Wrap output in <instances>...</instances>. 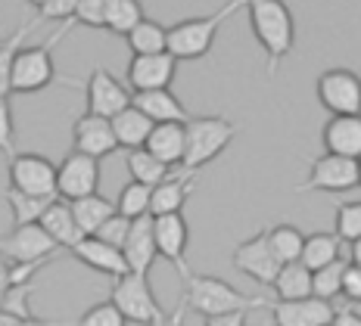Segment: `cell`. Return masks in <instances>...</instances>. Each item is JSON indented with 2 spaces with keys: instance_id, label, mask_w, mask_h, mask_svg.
<instances>
[{
  "instance_id": "obj_4",
  "label": "cell",
  "mask_w": 361,
  "mask_h": 326,
  "mask_svg": "<svg viewBox=\"0 0 361 326\" xmlns=\"http://www.w3.org/2000/svg\"><path fill=\"white\" fill-rule=\"evenodd\" d=\"M75 22L66 19L63 25L50 35L47 44H37V47H19L10 65V90L13 94H37V90L50 87L56 78L54 69V47L63 41V35L72 32Z\"/></svg>"
},
{
  "instance_id": "obj_27",
  "label": "cell",
  "mask_w": 361,
  "mask_h": 326,
  "mask_svg": "<svg viewBox=\"0 0 361 326\" xmlns=\"http://www.w3.org/2000/svg\"><path fill=\"white\" fill-rule=\"evenodd\" d=\"M271 289L277 292V299H302L312 295V270L302 261H283L277 268L274 280H271Z\"/></svg>"
},
{
  "instance_id": "obj_19",
  "label": "cell",
  "mask_w": 361,
  "mask_h": 326,
  "mask_svg": "<svg viewBox=\"0 0 361 326\" xmlns=\"http://www.w3.org/2000/svg\"><path fill=\"white\" fill-rule=\"evenodd\" d=\"M69 252L78 258L85 268L97 270V274H106V277H112V280L128 274V264H125L122 249H118V246H109V242H103V239H97L94 233H85V237L75 242Z\"/></svg>"
},
{
  "instance_id": "obj_47",
  "label": "cell",
  "mask_w": 361,
  "mask_h": 326,
  "mask_svg": "<svg viewBox=\"0 0 361 326\" xmlns=\"http://www.w3.org/2000/svg\"><path fill=\"white\" fill-rule=\"evenodd\" d=\"M28 4H32V6H35V10H37V6H41V0H28Z\"/></svg>"
},
{
  "instance_id": "obj_13",
  "label": "cell",
  "mask_w": 361,
  "mask_h": 326,
  "mask_svg": "<svg viewBox=\"0 0 361 326\" xmlns=\"http://www.w3.org/2000/svg\"><path fill=\"white\" fill-rule=\"evenodd\" d=\"M268 308L277 326H330L336 311L327 299H318V295L277 299V301H268Z\"/></svg>"
},
{
  "instance_id": "obj_36",
  "label": "cell",
  "mask_w": 361,
  "mask_h": 326,
  "mask_svg": "<svg viewBox=\"0 0 361 326\" xmlns=\"http://www.w3.org/2000/svg\"><path fill=\"white\" fill-rule=\"evenodd\" d=\"M149 184H140V180H131L122 193H118L116 211L125 218H137V215H149Z\"/></svg>"
},
{
  "instance_id": "obj_10",
  "label": "cell",
  "mask_w": 361,
  "mask_h": 326,
  "mask_svg": "<svg viewBox=\"0 0 361 326\" xmlns=\"http://www.w3.org/2000/svg\"><path fill=\"white\" fill-rule=\"evenodd\" d=\"M10 187L32 196H56V165L37 153H13Z\"/></svg>"
},
{
  "instance_id": "obj_25",
  "label": "cell",
  "mask_w": 361,
  "mask_h": 326,
  "mask_svg": "<svg viewBox=\"0 0 361 326\" xmlns=\"http://www.w3.org/2000/svg\"><path fill=\"white\" fill-rule=\"evenodd\" d=\"M109 125H112V134H116V143H118V146L137 149V146H144V140H147L149 127H153V121H149L144 112L137 109V106L128 103L125 109H118L116 115L109 118Z\"/></svg>"
},
{
  "instance_id": "obj_33",
  "label": "cell",
  "mask_w": 361,
  "mask_h": 326,
  "mask_svg": "<svg viewBox=\"0 0 361 326\" xmlns=\"http://www.w3.org/2000/svg\"><path fill=\"white\" fill-rule=\"evenodd\" d=\"M171 168L165 162H159L153 153H147L144 146L137 149H128V174H131V180H140V184H159V180L169 174Z\"/></svg>"
},
{
  "instance_id": "obj_5",
  "label": "cell",
  "mask_w": 361,
  "mask_h": 326,
  "mask_svg": "<svg viewBox=\"0 0 361 326\" xmlns=\"http://www.w3.org/2000/svg\"><path fill=\"white\" fill-rule=\"evenodd\" d=\"M237 137V125L221 115H187L184 121V165L187 171H200L202 165H209L218 158L224 149L231 146V140Z\"/></svg>"
},
{
  "instance_id": "obj_8",
  "label": "cell",
  "mask_w": 361,
  "mask_h": 326,
  "mask_svg": "<svg viewBox=\"0 0 361 326\" xmlns=\"http://www.w3.org/2000/svg\"><path fill=\"white\" fill-rule=\"evenodd\" d=\"M318 103L330 115H355L361 112V78L349 69H330L314 81Z\"/></svg>"
},
{
  "instance_id": "obj_46",
  "label": "cell",
  "mask_w": 361,
  "mask_h": 326,
  "mask_svg": "<svg viewBox=\"0 0 361 326\" xmlns=\"http://www.w3.org/2000/svg\"><path fill=\"white\" fill-rule=\"evenodd\" d=\"M6 286H10V261L0 255V292H4Z\"/></svg>"
},
{
  "instance_id": "obj_24",
  "label": "cell",
  "mask_w": 361,
  "mask_h": 326,
  "mask_svg": "<svg viewBox=\"0 0 361 326\" xmlns=\"http://www.w3.org/2000/svg\"><path fill=\"white\" fill-rule=\"evenodd\" d=\"M37 224L50 233V239H54L59 249H72L75 242L85 237V233L78 230V224H75L72 208H69L66 199H50L47 208H44L41 218H37Z\"/></svg>"
},
{
  "instance_id": "obj_6",
  "label": "cell",
  "mask_w": 361,
  "mask_h": 326,
  "mask_svg": "<svg viewBox=\"0 0 361 326\" xmlns=\"http://www.w3.org/2000/svg\"><path fill=\"white\" fill-rule=\"evenodd\" d=\"M109 301L118 308L125 323H144V326L169 323V317H165V311L159 308V301H156V295H153V286H149L147 274L128 270V274L116 277Z\"/></svg>"
},
{
  "instance_id": "obj_11",
  "label": "cell",
  "mask_w": 361,
  "mask_h": 326,
  "mask_svg": "<svg viewBox=\"0 0 361 326\" xmlns=\"http://www.w3.org/2000/svg\"><path fill=\"white\" fill-rule=\"evenodd\" d=\"M59 252V246L50 239V233L44 230L37 221L32 224H16L6 239H0V255L10 264L22 261H50Z\"/></svg>"
},
{
  "instance_id": "obj_22",
  "label": "cell",
  "mask_w": 361,
  "mask_h": 326,
  "mask_svg": "<svg viewBox=\"0 0 361 326\" xmlns=\"http://www.w3.org/2000/svg\"><path fill=\"white\" fill-rule=\"evenodd\" d=\"M324 153L358 158L361 156V112L355 115H334L324 125Z\"/></svg>"
},
{
  "instance_id": "obj_20",
  "label": "cell",
  "mask_w": 361,
  "mask_h": 326,
  "mask_svg": "<svg viewBox=\"0 0 361 326\" xmlns=\"http://www.w3.org/2000/svg\"><path fill=\"white\" fill-rule=\"evenodd\" d=\"M193 184H197V171H169L159 184H153L149 189V215H165V211H180L190 196Z\"/></svg>"
},
{
  "instance_id": "obj_1",
  "label": "cell",
  "mask_w": 361,
  "mask_h": 326,
  "mask_svg": "<svg viewBox=\"0 0 361 326\" xmlns=\"http://www.w3.org/2000/svg\"><path fill=\"white\" fill-rule=\"evenodd\" d=\"M246 10L255 41L268 56V75H277L281 63L296 47V22L287 0H246Z\"/></svg>"
},
{
  "instance_id": "obj_34",
  "label": "cell",
  "mask_w": 361,
  "mask_h": 326,
  "mask_svg": "<svg viewBox=\"0 0 361 326\" xmlns=\"http://www.w3.org/2000/svg\"><path fill=\"white\" fill-rule=\"evenodd\" d=\"M50 199H56V196H32V193H22V189H13V187L6 189V206L13 211V224L37 221Z\"/></svg>"
},
{
  "instance_id": "obj_44",
  "label": "cell",
  "mask_w": 361,
  "mask_h": 326,
  "mask_svg": "<svg viewBox=\"0 0 361 326\" xmlns=\"http://www.w3.org/2000/svg\"><path fill=\"white\" fill-rule=\"evenodd\" d=\"M358 308H361V301H352L349 311H340V314L334 311V320H330V323H334V326H361Z\"/></svg>"
},
{
  "instance_id": "obj_31",
  "label": "cell",
  "mask_w": 361,
  "mask_h": 326,
  "mask_svg": "<svg viewBox=\"0 0 361 326\" xmlns=\"http://www.w3.org/2000/svg\"><path fill=\"white\" fill-rule=\"evenodd\" d=\"M165 37H169V28L144 16L125 35V41H128V47H131V53H159V50H165Z\"/></svg>"
},
{
  "instance_id": "obj_23",
  "label": "cell",
  "mask_w": 361,
  "mask_h": 326,
  "mask_svg": "<svg viewBox=\"0 0 361 326\" xmlns=\"http://www.w3.org/2000/svg\"><path fill=\"white\" fill-rule=\"evenodd\" d=\"M131 106H137L149 121H187V109L171 94V87L131 90Z\"/></svg>"
},
{
  "instance_id": "obj_26",
  "label": "cell",
  "mask_w": 361,
  "mask_h": 326,
  "mask_svg": "<svg viewBox=\"0 0 361 326\" xmlns=\"http://www.w3.org/2000/svg\"><path fill=\"white\" fill-rule=\"evenodd\" d=\"M72 208V218L78 224L81 233H94L106 218L116 211V202H109L106 196L100 193H87V196H78V199H66Z\"/></svg>"
},
{
  "instance_id": "obj_15",
  "label": "cell",
  "mask_w": 361,
  "mask_h": 326,
  "mask_svg": "<svg viewBox=\"0 0 361 326\" xmlns=\"http://www.w3.org/2000/svg\"><path fill=\"white\" fill-rule=\"evenodd\" d=\"M131 103V87L122 84L109 69H94L87 75V112L112 118Z\"/></svg>"
},
{
  "instance_id": "obj_40",
  "label": "cell",
  "mask_w": 361,
  "mask_h": 326,
  "mask_svg": "<svg viewBox=\"0 0 361 326\" xmlns=\"http://www.w3.org/2000/svg\"><path fill=\"white\" fill-rule=\"evenodd\" d=\"M122 323L125 317L118 314V308L112 301H100V305H94L81 314V326H122Z\"/></svg>"
},
{
  "instance_id": "obj_18",
  "label": "cell",
  "mask_w": 361,
  "mask_h": 326,
  "mask_svg": "<svg viewBox=\"0 0 361 326\" xmlns=\"http://www.w3.org/2000/svg\"><path fill=\"white\" fill-rule=\"evenodd\" d=\"M72 146L85 156H94V158H106L118 149L116 143V134H112V125L109 118L103 115H94V112H85L72 127Z\"/></svg>"
},
{
  "instance_id": "obj_21",
  "label": "cell",
  "mask_w": 361,
  "mask_h": 326,
  "mask_svg": "<svg viewBox=\"0 0 361 326\" xmlns=\"http://www.w3.org/2000/svg\"><path fill=\"white\" fill-rule=\"evenodd\" d=\"M144 149L153 153L159 162H165L169 168L180 165V158H184V121H153L144 140Z\"/></svg>"
},
{
  "instance_id": "obj_37",
  "label": "cell",
  "mask_w": 361,
  "mask_h": 326,
  "mask_svg": "<svg viewBox=\"0 0 361 326\" xmlns=\"http://www.w3.org/2000/svg\"><path fill=\"white\" fill-rule=\"evenodd\" d=\"M334 233L340 237V242H355L361 239V202H345V206L336 208V224Z\"/></svg>"
},
{
  "instance_id": "obj_28",
  "label": "cell",
  "mask_w": 361,
  "mask_h": 326,
  "mask_svg": "<svg viewBox=\"0 0 361 326\" xmlns=\"http://www.w3.org/2000/svg\"><path fill=\"white\" fill-rule=\"evenodd\" d=\"M340 255H345V246L340 242L336 233H312V237H302L299 261H302L308 270L321 268V264L334 261V258H340Z\"/></svg>"
},
{
  "instance_id": "obj_29",
  "label": "cell",
  "mask_w": 361,
  "mask_h": 326,
  "mask_svg": "<svg viewBox=\"0 0 361 326\" xmlns=\"http://www.w3.org/2000/svg\"><path fill=\"white\" fill-rule=\"evenodd\" d=\"M140 19H144L140 0H106V13H103V28L106 32L125 37Z\"/></svg>"
},
{
  "instance_id": "obj_43",
  "label": "cell",
  "mask_w": 361,
  "mask_h": 326,
  "mask_svg": "<svg viewBox=\"0 0 361 326\" xmlns=\"http://www.w3.org/2000/svg\"><path fill=\"white\" fill-rule=\"evenodd\" d=\"M75 13V0H41V6H37V19H72Z\"/></svg>"
},
{
  "instance_id": "obj_9",
  "label": "cell",
  "mask_w": 361,
  "mask_h": 326,
  "mask_svg": "<svg viewBox=\"0 0 361 326\" xmlns=\"http://www.w3.org/2000/svg\"><path fill=\"white\" fill-rule=\"evenodd\" d=\"M153 242L156 255L165 258L180 277L190 274L187 268V242H190V227L184 221V211H165L153 215Z\"/></svg>"
},
{
  "instance_id": "obj_17",
  "label": "cell",
  "mask_w": 361,
  "mask_h": 326,
  "mask_svg": "<svg viewBox=\"0 0 361 326\" xmlns=\"http://www.w3.org/2000/svg\"><path fill=\"white\" fill-rule=\"evenodd\" d=\"M122 255L128 270L134 274H149V268L156 264V242H153V215H137L131 218L122 242Z\"/></svg>"
},
{
  "instance_id": "obj_7",
  "label": "cell",
  "mask_w": 361,
  "mask_h": 326,
  "mask_svg": "<svg viewBox=\"0 0 361 326\" xmlns=\"http://www.w3.org/2000/svg\"><path fill=\"white\" fill-rule=\"evenodd\" d=\"M361 184V165L358 158H345V156H334L324 153L312 162L308 180L299 187V193H345V189H355Z\"/></svg>"
},
{
  "instance_id": "obj_35",
  "label": "cell",
  "mask_w": 361,
  "mask_h": 326,
  "mask_svg": "<svg viewBox=\"0 0 361 326\" xmlns=\"http://www.w3.org/2000/svg\"><path fill=\"white\" fill-rule=\"evenodd\" d=\"M345 261H349V258L340 255V258H334V261H327V264H321V268H314V270H312V295L334 301L336 295H340V280H343Z\"/></svg>"
},
{
  "instance_id": "obj_14",
  "label": "cell",
  "mask_w": 361,
  "mask_h": 326,
  "mask_svg": "<svg viewBox=\"0 0 361 326\" xmlns=\"http://www.w3.org/2000/svg\"><path fill=\"white\" fill-rule=\"evenodd\" d=\"M178 59L169 50L159 53H134L128 63V87L131 90H153V87H171L175 81Z\"/></svg>"
},
{
  "instance_id": "obj_38",
  "label": "cell",
  "mask_w": 361,
  "mask_h": 326,
  "mask_svg": "<svg viewBox=\"0 0 361 326\" xmlns=\"http://www.w3.org/2000/svg\"><path fill=\"white\" fill-rule=\"evenodd\" d=\"M103 13H106V0H75L72 22L87 28H103Z\"/></svg>"
},
{
  "instance_id": "obj_30",
  "label": "cell",
  "mask_w": 361,
  "mask_h": 326,
  "mask_svg": "<svg viewBox=\"0 0 361 326\" xmlns=\"http://www.w3.org/2000/svg\"><path fill=\"white\" fill-rule=\"evenodd\" d=\"M302 237L305 233L293 224H274L271 230H265V239H268V249L274 252L277 261H296L299 258V249H302Z\"/></svg>"
},
{
  "instance_id": "obj_41",
  "label": "cell",
  "mask_w": 361,
  "mask_h": 326,
  "mask_svg": "<svg viewBox=\"0 0 361 326\" xmlns=\"http://www.w3.org/2000/svg\"><path fill=\"white\" fill-rule=\"evenodd\" d=\"M0 153H16V125H13L10 96H0Z\"/></svg>"
},
{
  "instance_id": "obj_16",
  "label": "cell",
  "mask_w": 361,
  "mask_h": 326,
  "mask_svg": "<svg viewBox=\"0 0 361 326\" xmlns=\"http://www.w3.org/2000/svg\"><path fill=\"white\" fill-rule=\"evenodd\" d=\"M234 268L240 274H246L250 280L262 286H271L281 261L274 258V252L268 249V239H265V230H259L255 237H250L246 242H240L234 249Z\"/></svg>"
},
{
  "instance_id": "obj_32",
  "label": "cell",
  "mask_w": 361,
  "mask_h": 326,
  "mask_svg": "<svg viewBox=\"0 0 361 326\" xmlns=\"http://www.w3.org/2000/svg\"><path fill=\"white\" fill-rule=\"evenodd\" d=\"M37 22L41 19H25L22 25L13 32L6 41H0V96H10V65H13V56H16V50L25 44V37L37 28Z\"/></svg>"
},
{
  "instance_id": "obj_3",
  "label": "cell",
  "mask_w": 361,
  "mask_h": 326,
  "mask_svg": "<svg viewBox=\"0 0 361 326\" xmlns=\"http://www.w3.org/2000/svg\"><path fill=\"white\" fill-rule=\"evenodd\" d=\"M180 308H193L197 314L218 317V314H231V311H252V308H268L265 299H252L234 289L231 283L209 274H187L184 277V299Z\"/></svg>"
},
{
  "instance_id": "obj_42",
  "label": "cell",
  "mask_w": 361,
  "mask_h": 326,
  "mask_svg": "<svg viewBox=\"0 0 361 326\" xmlns=\"http://www.w3.org/2000/svg\"><path fill=\"white\" fill-rule=\"evenodd\" d=\"M340 295L349 301H361V261H345L343 280H340Z\"/></svg>"
},
{
  "instance_id": "obj_12",
  "label": "cell",
  "mask_w": 361,
  "mask_h": 326,
  "mask_svg": "<svg viewBox=\"0 0 361 326\" xmlns=\"http://www.w3.org/2000/svg\"><path fill=\"white\" fill-rule=\"evenodd\" d=\"M100 187V158L72 149L56 165V196L59 199H78V196L97 193Z\"/></svg>"
},
{
  "instance_id": "obj_2",
  "label": "cell",
  "mask_w": 361,
  "mask_h": 326,
  "mask_svg": "<svg viewBox=\"0 0 361 326\" xmlns=\"http://www.w3.org/2000/svg\"><path fill=\"white\" fill-rule=\"evenodd\" d=\"M237 10H246V0H228L218 13H209V16H197V19H184L178 25L169 28V37H165V50L178 59V63H193V59H202L215 44V35L221 32V25L234 16Z\"/></svg>"
},
{
  "instance_id": "obj_39",
  "label": "cell",
  "mask_w": 361,
  "mask_h": 326,
  "mask_svg": "<svg viewBox=\"0 0 361 326\" xmlns=\"http://www.w3.org/2000/svg\"><path fill=\"white\" fill-rule=\"evenodd\" d=\"M128 224H131V218H125V215H118V211H112L106 221H103V224L94 230V237L103 239V242H109V246H118V249H122L125 233H128Z\"/></svg>"
},
{
  "instance_id": "obj_45",
  "label": "cell",
  "mask_w": 361,
  "mask_h": 326,
  "mask_svg": "<svg viewBox=\"0 0 361 326\" xmlns=\"http://www.w3.org/2000/svg\"><path fill=\"white\" fill-rule=\"evenodd\" d=\"M246 320V311H231V314H218V317H206L209 326H240Z\"/></svg>"
}]
</instances>
